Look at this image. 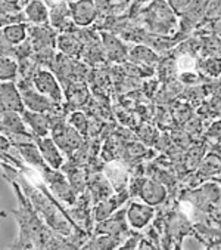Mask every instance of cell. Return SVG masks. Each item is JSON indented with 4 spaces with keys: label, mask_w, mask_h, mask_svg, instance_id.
I'll list each match as a JSON object with an SVG mask.
<instances>
[{
    "label": "cell",
    "mask_w": 221,
    "mask_h": 250,
    "mask_svg": "<svg viewBox=\"0 0 221 250\" xmlns=\"http://www.w3.org/2000/svg\"><path fill=\"white\" fill-rule=\"evenodd\" d=\"M25 21L36 24V25H46L50 21V12L44 0H34L24 6L22 11Z\"/></svg>",
    "instance_id": "obj_6"
},
{
    "label": "cell",
    "mask_w": 221,
    "mask_h": 250,
    "mask_svg": "<svg viewBox=\"0 0 221 250\" xmlns=\"http://www.w3.org/2000/svg\"><path fill=\"white\" fill-rule=\"evenodd\" d=\"M0 107L3 111H17L21 114L25 111L21 90L17 89L14 82H0Z\"/></svg>",
    "instance_id": "obj_1"
},
{
    "label": "cell",
    "mask_w": 221,
    "mask_h": 250,
    "mask_svg": "<svg viewBox=\"0 0 221 250\" xmlns=\"http://www.w3.org/2000/svg\"><path fill=\"white\" fill-rule=\"evenodd\" d=\"M18 149H19V154L21 157L30 163L31 166L34 167H38V169H44V159L41 156V151L38 145H34L31 141L30 142H24V144H19L18 145Z\"/></svg>",
    "instance_id": "obj_8"
},
{
    "label": "cell",
    "mask_w": 221,
    "mask_h": 250,
    "mask_svg": "<svg viewBox=\"0 0 221 250\" xmlns=\"http://www.w3.org/2000/svg\"><path fill=\"white\" fill-rule=\"evenodd\" d=\"M37 145L41 151V156L44 159V162L52 167V169H59L64 163V159L59 153V148L58 145L55 144L52 139L49 138H44L41 136L38 141H37Z\"/></svg>",
    "instance_id": "obj_7"
},
{
    "label": "cell",
    "mask_w": 221,
    "mask_h": 250,
    "mask_svg": "<svg viewBox=\"0 0 221 250\" xmlns=\"http://www.w3.org/2000/svg\"><path fill=\"white\" fill-rule=\"evenodd\" d=\"M168 3L170 6L177 11V12H184L189 9L190 3H192V0H168Z\"/></svg>",
    "instance_id": "obj_17"
},
{
    "label": "cell",
    "mask_w": 221,
    "mask_h": 250,
    "mask_svg": "<svg viewBox=\"0 0 221 250\" xmlns=\"http://www.w3.org/2000/svg\"><path fill=\"white\" fill-rule=\"evenodd\" d=\"M2 31L14 46H18L27 40L30 30H28V25L25 24V21H19V22H12V24L6 25Z\"/></svg>",
    "instance_id": "obj_10"
},
{
    "label": "cell",
    "mask_w": 221,
    "mask_h": 250,
    "mask_svg": "<svg viewBox=\"0 0 221 250\" xmlns=\"http://www.w3.org/2000/svg\"><path fill=\"white\" fill-rule=\"evenodd\" d=\"M70 12L73 22L78 27H87L93 24L99 15L94 0H77L70 3Z\"/></svg>",
    "instance_id": "obj_2"
},
{
    "label": "cell",
    "mask_w": 221,
    "mask_h": 250,
    "mask_svg": "<svg viewBox=\"0 0 221 250\" xmlns=\"http://www.w3.org/2000/svg\"><path fill=\"white\" fill-rule=\"evenodd\" d=\"M112 2H124V0H112Z\"/></svg>",
    "instance_id": "obj_23"
},
{
    "label": "cell",
    "mask_w": 221,
    "mask_h": 250,
    "mask_svg": "<svg viewBox=\"0 0 221 250\" xmlns=\"http://www.w3.org/2000/svg\"><path fill=\"white\" fill-rule=\"evenodd\" d=\"M140 195L145 202H147L149 205H158L161 203L164 197H165V191L159 184L155 182H145L140 191Z\"/></svg>",
    "instance_id": "obj_12"
},
{
    "label": "cell",
    "mask_w": 221,
    "mask_h": 250,
    "mask_svg": "<svg viewBox=\"0 0 221 250\" xmlns=\"http://www.w3.org/2000/svg\"><path fill=\"white\" fill-rule=\"evenodd\" d=\"M9 142L6 138H3L2 135H0V149H3V151H6V149H9Z\"/></svg>",
    "instance_id": "obj_20"
},
{
    "label": "cell",
    "mask_w": 221,
    "mask_h": 250,
    "mask_svg": "<svg viewBox=\"0 0 221 250\" xmlns=\"http://www.w3.org/2000/svg\"><path fill=\"white\" fill-rule=\"evenodd\" d=\"M21 8L12 6L9 3H6L5 0H0V15H12V14H19Z\"/></svg>",
    "instance_id": "obj_18"
},
{
    "label": "cell",
    "mask_w": 221,
    "mask_h": 250,
    "mask_svg": "<svg viewBox=\"0 0 221 250\" xmlns=\"http://www.w3.org/2000/svg\"><path fill=\"white\" fill-rule=\"evenodd\" d=\"M59 47L61 51L67 55H77L80 52V47H81V42L71 33H67V34H62L59 39Z\"/></svg>",
    "instance_id": "obj_14"
},
{
    "label": "cell",
    "mask_w": 221,
    "mask_h": 250,
    "mask_svg": "<svg viewBox=\"0 0 221 250\" xmlns=\"http://www.w3.org/2000/svg\"><path fill=\"white\" fill-rule=\"evenodd\" d=\"M21 95H22V101L24 105L28 111H34V113H46L50 111L53 108V101L50 98H47L46 95H43L41 92H38L36 89V86H21L19 87Z\"/></svg>",
    "instance_id": "obj_3"
},
{
    "label": "cell",
    "mask_w": 221,
    "mask_h": 250,
    "mask_svg": "<svg viewBox=\"0 0 221 250\" xmlns=\"http://www.w3.org/2000/svg\"><path fill=\"white\" fill-rule=\"evenodd\" d=\"M139 2H147V0H139Z\"/></svg>",
    "instance_id": "obj_24"
},
{
    "label": "cell",
    "mask_w": 221,
    "mask_h": 250,
    "mask_svg": "<svg viewBox=\"0 0 221 250\" xmlns=\"http://www.w3.org/2000/svg\"><path fill=\"white\" fill-rule=\"evenodd\" d=\"M17 111H3L0 113V127L12 136H30L27 132V123L24 117Z\"/></svg>",
    "instance_id": "obj_5"
},
{
    "label": "cell",
    "mask_w": 221,
    "mask_h": 250,
    "mask_svg": "<svg viewBox=\"0 0 221 250\" xmlns=\"http://www.w3.org/2000/svg\"><path fill=\"white\" fill-rule=\"evenodd\" d=\"M6 3L12 5V6H17V8H21L22 6V0H5Z\"/></svg>",
    "instance_id": "obj_21"
},
{
    "label": "cell",
    "mask_w": 221,
    "mask_h": 250,
    "mask_svg": "<svg viewBox=\"0 0 221 250\" xmlns=\"http://www.w3.org/2000/svg\"><path fill=\"white\" fill-rule=\"evenodd\" d=\"M18 71L19 64L12 57H0V82H14Z\"/></svg>",
    "instance_id": "obj_13"
},
{
    "label": "cell",
    "mask_w": 221,
    "mask_h": 250,
    "mask_svg": "<svg viewBox=\"0 0 221 250\" xmlns=\"http://www.w3.org/2000/svg\"><path fill=\"white\" fill-rule=\"evenodd\" d=\"M22 117L25 120V123L31 127V130L38 135L40 138L41 136H46L47 133V120L46 117L43 116V113H34V111H24L22 113Z\"/></svg>",
    "instance_id": "obj_11"
},
{
    "label": "cell",
    "mask_w": 221,
    "mask_h": 250,
    "mask_svg": "<svg viewBox=\"0 0 221 250\" xmlns=\"http://www.w3.org/2000/svg\"><path fill=\"white\" fill-rule=\"evenodd\" d=\"M17 52V47L6 39L3 31H0V57H12Z\"/></svg>",
    "instance_id": "obj_15"
},
{
    "label": "cell",
    "mask_w": 221,
    "mask_h": 250,
    "mask_svg": "<svg viewBox=\"0 0 221 250\" xmlns=\"http://www.w3.org/2000/svg\"><path fill=\"white\" fill-rule=\"evenodd\" d=\"M127 216H129L130 224L134 228H142V227H145L150 221V218L153 216V210H152V208H147V206H142V205H136L134 203L129 209Z\"/></svg>",
    "instance_id": "obj_9"
},
{
    "label": "cell",
    "mask_w": 221,
    "mask_h": 250,
    "mask_svg": "<svg viewBox=\"0 0 221 250\" xmlns=\"http://www.w3.org/2000/svg\"><path fill=\"white\" fill-rule=\"evenodd\" d=\"M94 3H96L99 14H106L108 11H110V8H112L110 0H94Z\"/></svg>",
    "instance_id": "obj_19"
},
{
    "label": "cell",
    "mask_w": 221,
    "mask_h": 250,
    "mask_svg": "<svg viewBox=\"0 0 221 250\" xmlns=\"http://www.w3.org/2000/svg\"><path fill=\"white\" fill-rule=\"evenodd\" d=\"M70 125L78 130V132H86L87 130V119L84 117V114L81 113H74L71 117H70Z\"/></svg>",
    "instance_id": "obj_16"
},
{
    "label": "cell",
    "mask_w": 221,
    "mask_h": 250,
    "mask_svg": "<svg viewBox=\"0 0 221 250\" xmlns=\"http://www.w3.org/2000/svg\"><path fill=\"white\" fill-rule=\"evenodd\" d=\"M68 3H74V2H77V0H67Z\"/></svg>",
    "instance_id": "obj_22"
},
{
    "label": "cell",
    "mask_w": 221,
    "mask_h": 250,
    "mask_svg": "<svg viewBox=\"0 0 221 250\" xmlns=\"http://www.w3.org/2000/svg\"><path fill=\"white\" fill-rule=\"evenodd\" d=\"M33 84L38 92L50 98L53 103H61L62 101V89L58 83V80L55 79V76L50 71L41 70L34 76Z\"/></svg>",
    "instance_id": "obj_4"
}]
</instances>
